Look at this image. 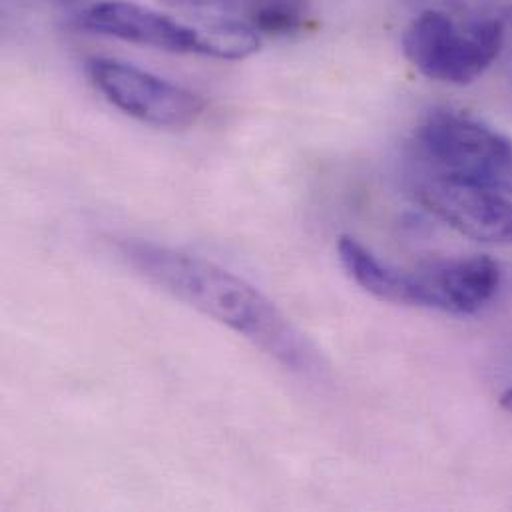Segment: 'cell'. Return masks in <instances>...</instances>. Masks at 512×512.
<instances>
[{
  "instance_id": "9",
  "label": "cell",
  "mask_w": 512,
  "mask_h": 512,
  "mask_svg": "<svg viewBox=\"0 0 512 512\" xmlns=\"http://www.w3.org/2000/svg\"><path fill=\"white\" fill-rule=\"evenodd\" d=\"M172 4L192 8V10H222L234 4V0H168Z\"/></svg>"
},
{
  "instance_id": "6",
  "label": "cell",
  "mask_w": 512,
  "mask_h": 512,
  "mask_svg": "<svg viewBox=\"0 0 512 512\" xmlns=\"http://www.w3.org/2000/svg\"><path fill=\"white\" fill-rule=\"evenodd\" d=\"M501 285V269L491 257H459L415 271L395 269L393 303L471 315L481 311Z\"/></svg>"
},
{
  "instance_id": "7",
  "label": "cell",
  "mask_w": 512,
  "mask_h": 512,
  "mask_svg": "<svg viewBox=\"0 0 512 512\" xmlns=\"http://www.w3.org/2000/svg\"><path fill=\"white\" fill-rule=\"evenodd\" d=\"M419 202L467 238L485 244H511L512 194L435 174L417 182Z\"/></svg>"
},
{
  "instance_id": "5",
  "label": "cell",
  "mask_w": 512,
  "mask_h": 512,
  "mask_svg": "<svg viewBox=\"0 0 512 512\" xmlns=\"http://www.w3.org/2000/svg\"><path fill=\"white\" fill-rule=\"evenodd\" d=\"M88 76L110 104L144 124L186 128L206 110V100L194 90L116 58H92Z\"/></svg>"
},
{
  "instance_id": "10",
  "label": "cell",
  "mask_w": 512,
  "mask_h": 512,
  "mask_svg": "<svg viewBox=\"0 0 512 512\" xmlns=\"http://www.w3.org/2000/svg\"><path fill=\"white\" fill-rule=\"evenodd\" d=\"M501 405H503V409H507L509 413H512V387L503 393V397H501Z\"/></svg>"
},
{
  "instance_id": "2",
  "label": "cell",
  "mask_w": 512,
  "mask_h": 512,
  "mask_svg": "<svg viewBox=\"0 0 512 512\" xmlns=\"http://www.w3.org/2000/svg\"><path fill=\"white\" fill-rule=\"evenodd\" d=\"M78 24L94 34L124 42L220 60H242L259 48V34L248 24L226 22L202 30L154 8L124 0L96 2L84 8L78 14Z\"/></svg>"
},
{
  "instance_id": "8",
  "label": "cell",
  "mask_w": 512,
  "mask_h": 512,
  "mask_svg": "<svg viewBox=\"0 0 512 512\" xmlns=\"http://www.w3.org/2000/svg\"><path fill=\"white\" fill-rule=\"evenodd\" d=\"M248 26L257 34L291 36L311 20L309 0H242Z\"/></svg>"
},
{
  "instance_id": "3",
  "label": "cell",
  "mask_w": 512,
  "mask_h": 512,
  "mask_svg": "<svg viewBox=\"0 0 512 512\" xmlns=\"http://www.w3.org/2000/svg\"><path fill=\"white\" fill-rule=\"evenodd\" d=\"M415 148L425 174L512 194V138L469 114L431 112L417 128Z\"/></svg>"
},
{
  "instance_id": "4",
  "label": "cell",
  "mask_w": 512,
  "mask_h": 512,
  "mask_svg": "<svg viewBox=\"0 0 512 512\" xmlns=\"http://www.w3.org/2000/svg\"><path fill=\"white\" fill-rule=\"evenodd\" d=\"M505 26L499 18L473 20L467 26L441 10H425L407 28L403 50L427 78L465 86L475 82L501 54Z\"/></svg>"
},
{
  "instance_id": "1",
  "label": "cell",
  "mask_w": 512,
  "mask_h": 512,
  "mask_svg": "<svg viewBox=\"0 0 512 512\" xmlns=\"http://www.w3.org/2000/svg\"><path fill=\"white\" fill-rule=\"evenodd\" d=\"M120 257L138 275L246 337L289 369L309 367L311 351L287 317L246 279L222 265L174 248L124 240Z\"/></svg>"
}]
</instances>
